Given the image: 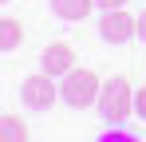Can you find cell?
<instances>
[{
    "instance_id": "obj_9",
    "label": "cell",
    "mask_w": 146,
    "mask_h": 142,
    "mask_svg": "<svg viewBox=\"0 0 146 142\" xmlns=\"http://www.w3.org/2000/svg\"><path fill=\"white\" fill-rule=\"evenodd\" d=\"M95 142H138L134 134H126V130H103Z\"/></svg>"
},
{
    "instance_id": "obj_5",
    "label": "cell",
    "mask_w": 146,
    "mask_h": 142,
    "mask_svg": "<svg viewBox=\"0 0 146 142\" xmlns=\"http://www.w3.org/2000/svg\"><path fill=\"white\" fill-rule=\"evenodd\" d=\"M40 67L48 71V75H67V71H75V47L71 44H48L44 55H40Z\"/></svg>"
},
{
    "instance_id": "obj_6",
    "label": "cell",
    "mask_w": 146,
    "mask_h": 142,
    "mask_svg": "<svg viewBox=\"0 0 146 142\" xmlns=\"http://www.w3.org/2000/svg\"><path fill=\"white\" fill-rule=\"evenodd\" d=\"M91 8H95V0H51V12L59 20H83Z\"/></svg>"
},
{
    "instance_id": "obj_8",
    "label": "cell",
    "mask_w": 146,
    "mask_h": 142,
    "mask_svg": "<svg viewBox=\"0 0 146 142\" xmlns=\"http://www.w3.org/2000/svg\"><path fill=\"white\" fill-rule=\"evenodd\" d=\"M20 44H24V28L4 16V20H0V47H4V51H16Z\"/></svg>"
},
{
    "instance_id": "obj_3",
    "label": "cell",
    "mask_w": 146,
    "mask_h": 142,
    "mask_svg": "<svg viewBox=\"0 0 146 142\" xmlns=\"http://www.w3.org/2000/svg\"><path fill=\"white\" fill-rule=\"evenodd\" d=\"M20 99H24V107H32V111H48L51 103L59 99L55 75H48V71H40V75H28L24 83H20Z\"/></svg>"
},
{
    "instance_id": "obj_2",
    "label": "cell",
    "mask_w": 146,
    "mask_h": 142,
    "mask_svg": "<svg viewBox=\"0 0 146 142\" xmlns=\"http://www.w3.org/2000/svg\"><path fill=\"white\" fill-rule=\"evenodd\" d=\"M99 91H103V83H99L95 71H87V67L67 71V75H63V83H59V99H63L71 111H83V107L99 103Z\"/></svg>"
},
{
    "instance_id": "obj_1",
    "label": "cell",
    "mask_w": 146,
    "mask_h": 142,
    "mask_svg": "<svg viewBox=\"0 0 146 142\" xmlns=\"http://www.w3.org/2000/svg\"><path fill=\"white\" fill-rule=\"evenodd\" d=\"M99 118H107V122H122V118L134 111V91H130V79L126 75H111L107 83H103V91H99Z\"/></svg>"
},
{
    "instance_id": "obj_10",
    "label": "cell",
    "mask_w": 146,
    "mask_h": 142,
    "mask_svg": "<svg viewBox=\"0 0 146 142\" xmlns=\"http://www.w3.org/2000/svg\"><path fill=\"white\" fill-rule=\"evenodd\" d=\"M134 115L146 122V87H138V91H134Z\"/></svg>"
},
{
    "instance_id": "obj_7",
    "label": "cell",
    "mask_w": 146,
    "mask_h": 142,
    "mask_svg": "<svg viewBox=\"0 0 146 142\" xmlns=\"http://www.w3.org/2000/svg\"><path fill=\"white\" fill-rule=\"evenodd\" d=\"M0 142H28V126L16 115H0Z\"/></svg>"
},
{
    "instance_id": "obj_11",
    "label": "cell",
    "mask_w": 146,
    "mask_h": 142,
    "mask_svg": "<svg viewBox=\"0 0 146 142\" xmlns=\"http://www.w3.org/2000/svg\"><path fill=\"white\" fill-rule=\"evenodd\" d=\"M99 8H103V12H107V8H126V0H95Z\"/></svg>"
},
{
    "instance_id": "obj_12",
    "label": "cell",
    "mask_w": 146,
    "mask_h": 142,
    "mask_svg": "<svg viewBox=\"0 0 146 142\" xmlns=\"http://www.w3.org/2000/svg\"><path fill=\"white\" fill-rule=\"evenodd\" d=\"M138 36H142V44H146V12L138 16Z\"/></svg>"
},
{
    "instance_id": "obj_4",
    "label": "cell",
    "mask_w": 146,
    "mask_h": 142,
    "mask_svg": "<svg viewBox=\"0 0 146 142\" xmlns=\"http://www.w3.org/2000/svg\"><path fill=\"white\" fill-rule=\"evenodd\" d=\"M99 36H103L107 44H126V40L138 36V20H134L126 8H107L103 20H99Z\"/></svg>"
}]
</instances>
